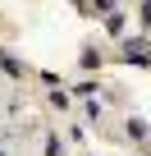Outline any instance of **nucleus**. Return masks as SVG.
Instances as JSON below:
<instances>
[{
    "mask_svg": "<svg viewBox=\"0 0 151 156\" xmlns=\"http://www.w3.org/2000/svg\"><path fill=\"white\" fill-rule=\"evenodd\" d=\"M0 69H5L9 78H23V73H28V69H23V64H19L14 55H9V51H0Z\"/></svg>",
    "mask_w": 151,
    "mask_h": 156,
    "instance_id": "nucleus-2",
    "label": "nucleus"
},
{
    "mask_svg": "<svg viewBox=\"0 0 151 156\" xmlns=\"http://www.w3.org/2000/svg\"><path fill=\"white\" fill-rule=\"evenodd\" d=\"M96 64H101V55H96V51L87 46V51H83V69H96Z\"/></svg>",
    "mask_w": 151,
    "mask_h": 156,
    "instance_id": "nucleus-7",
    "label": "nucleus"
},
{
    "mask_svg": "<svg viewBox=\"0 0 151 156\" xmlns=\"http://www.w3.org/2000/svg\"><path fill=\"white\" fill-rule=\"evenodd\" d=\"M128 138H137V142H146V119H137V115H133V119H128Z\"/></svg>",
    "mask_w": 151,
    "mask_h": 156,
    "instance_id": "nucleus-3",
    "label": "nucleus"
},
{
    "mask_svg": "<svg viewBox=\"0 0 151 156\" xmlns=\"http://www.w3.org/2000/svg\"><path fill=\"white\" fill-rule=\"evenodd\" d=\"M73 92H78V97H96V92H101V83H92V78H83V83L73 87Z\"/></svg>",
    "mask_w": 151,
    "mask_h": 156,
    "instance_id": "nucleus-5",
    "label": "nucleus"
},
{
    "mask_svg": "<svg viewBox=\"0 0 151 156\" xmlns=\"http://www.w3.org/2000/svg\"><path fill=\"white\" fill-rule=\"evenodd\" d=\"M124 60L146 69V64H151V41H146V37H128V41H124Z\"/></svg>",
    "mask_w": 151,
    "mask_h": 156,
    "instance_id": "nucleus-1",
    "label": "nucleus"
},
{
    "mask_svg": "<svg viewBox=\"0 0 151 156\" xmlns=\"http://www.w3.org/2000/svg\"><path fill=\"white\" fill-rule=\"evenodd\" d=\"M0 156H5V142H0Z\"/></svg>",
    "mask_w": 151,
    "mask_h": 156,
    "instance_id": "nucleus-9",
    "label": "nucleus"
},
{
    "mask_svg": "<svg viewBox=\"0 0 151 156\" xmlns=\"http://www.w3.org/2000/svg\"><path fill=\"white\" fill-rule=\"evenodd\" d=\"M46 156H64V147H60V138H46Z\"/></svg>",
    "mask_w": 151,
    "mask_h": 156,
    "instance_id": "nucleus-8",
    "label": "nucleus"
},
{
    "mask_svg": "<svg viewBox=\"0 0 151 156\" xmlns=\"http://www.w3.org/2000/svg\"><path fill=\"white\" fill-rule=\"evenodd\" d=\"M105 28H110V37H124V14H110Z\"/></svg>",
    "mask_w": 151,
    "mask_h": 156,
    "instance_id": "nucleus-6",
    "label": "nucleus"
},
{
    "mask_svg": "<svg viewBox=\"0 0 151 156\" xmlns=\"http://www.w3.org/2000/svg\"><path fill=\"white\" fill-rule=\"evenodd\" d=\"M50 106H55V110H69V92H64V87H50Z\"/></svg>",
    "mask_w": 151,
    "mask_h": 156,
    "instance_id": "nucleus-4",
    "label": "nucleus"
}]
</instances>
